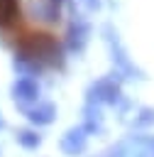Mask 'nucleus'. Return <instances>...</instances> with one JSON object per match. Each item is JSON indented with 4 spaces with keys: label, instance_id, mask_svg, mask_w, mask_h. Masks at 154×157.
Instances as JSON below:
<instances>
[{
    "label": "nucleus",
    "instance_id": "f257e3e1",
    "mask_svg": "<svg viewBox=\"0 0 154 157\" xmlns=\"http://www.w3.org/2000/svg\"><path fill=\"white\" fill-rule=\"evenodd\" d=\"M59 0H0V29H7L12 39L32 54H44L54 47Z\"/></svg>",
    "mask_w": 154,
    "mask_h": 157
}]
</instances>
